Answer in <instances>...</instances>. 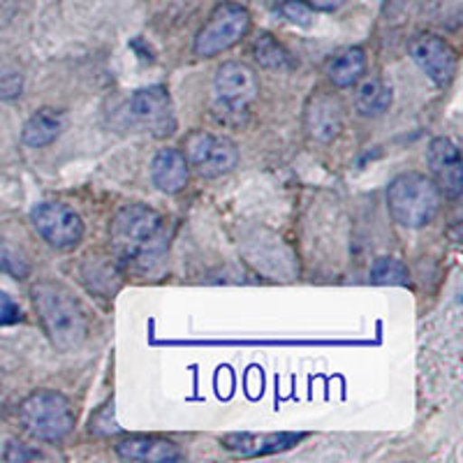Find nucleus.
<instances>
[{
	"mask_svg": "<svg viewBox=\"0 0 463 463\" xmlns=\"http://www.w3.org/2000/svg\"><path fill=\"white\" fill-rule=\"evenodd\" d=\"M392 100H394V93H392V86L387 81L369 80L357 89L354 107L366 118H375V116H383L384 111H390Z\"/></svg>",
	"mask_w": 463,
	"mask_h": 463,
	"instance_id": "nucleus-18",
	"label": "nucleus"
},
{
	"mask_svg": "<svg viewBox=\"0 0 463 463\" xmlns=\"http://www.w3.org/2000/svg\"><path fill=\"white\" fill-rule=\"evenodd\" d=\"M33 304L44 334L61 353H74L89 338V317L65 285L40 280L33 288Z\"/></svg>",
	"mask_w": 463,
	"mask_h": 463,
	"instance_id": "nucleus-2",
	"label": "nucleus"
},
{
	"mask_svg": "<svg viewBox=\"0 0 463 463\" xmlns=\"http://www.w3.org/2000/svg\"><path fill=\"white\" fill-rule=\"evenodd\" d=\"M184 156L188 167L197 172L202 179H218L225 176L239 163V148L230 137L213 135V132H190L184 144Z\"/></svg>",
	"mask_w": 463,
	"mask_h": 463,
	"instance_id": "nucleus-8",
	"label": "nucleus"
},
{
	"mask_svg": "<svg viewBox=\"0 0 463 463\" xmlns=\"http://www.w3.org/2000/svg\"><path fill=\"white\" fill-rule=\"evenodd\" d=\"M364 72H366V52L359 47L345 49L329 65V80L338 89H350V86H354L362 80Z\"/></svg>",
	"mask_w": 463,
	"mask_h": 463,
	"instance_id": "nucleus-19",
	"label": "nucleus"
},
{
	"mask_svg": "<svg viewBox=\"0 0 463 463\" xmlns=\"http://www.w3.org/2000/svg\"><path fill=\"white\" fill-rule=\"evenodd\" d=\"M22 320V308L7 292H0V326L16 325Z\"/></svg>",
	"mask_w": 463,
	"mask_h": 463,
	"instance_id": "nucleus-25",
	"label": "nucleus"
},
{
	"mask_svg": "<svg viewBox=\"0 0 463 463\" xmlns=\"http://www.w3.org/2000/svg\"><path fill=\"white\" fill-rule=\"evenodd\" d=\"M90 431L98 433V436H109V433L118 431L114 420V403L102 405L100 412L90 420Z\"/></svg>",
	"mask_w": 463,
	"mask_h": 463,
	"instance_id": "nucleus-24",
	"label": "nucleus"
},
{
	"mask_svg": "<svg viewBox=\"0 0 463 463\" xmlns=\"http://www.w3.org/2000/svg\"><path fill=\"white\" fill-rule=\"evenodd\" d=\"M427 160L440 195L458 200L463 193V160L457 144L448 137H436L429 144Z\"/></svg>",
	"mask_w": 463,
	"mask_h": 463,
	"instance_id": "nucleus-13",
	"label": "nucleus"
},
{
	"mask_svg": "<svg viewBox=\"0 0 463 463\" xmlns=\"http://www.w3.org/2000/svg\"><path fill=\"white\" fill-rule=\"evenodd\" d=\"M111 246L118 260L151 271L163 262L169 248L167 218L146 204H126L109 227Z\"/></svg>",
	"mask_w": 463,
	"mask_h": 463,
	"instance_id": "nucleus-1",
	"label": "nucleus"
},
{
	"mask_svg": "<svg viewBox=\"0 0 463 463\" xmlns=\"http://www.w3.org/2000/svg\"><path fill=\"white\" fill-rule=\"evenodd\" d=\"M116 454L126 461L139 463H172L181 461L184 452L179 445L158 436H130L116 442Z\"/></svg>",
	"mask_w": 463,
	"mask_h": 463,
	"instance_id": "nucleus-14",
	"label": "nucleus"
},
{
	"mask_svg": "<svg viewBox=\"0 0 463 463\" xmlns=\"http://www.w3.org/2000/svg\"><path fill=\"white\" fill-rule=\"evenodd\" d=\"M250 31V12L239 3H222L200 28L193 52L200 58H213L239 44Z\"/></svg>",
	"mask_w": 463,
	"mask_h": 463,
	"instance_id": "nucleus-6",
	"label": "nucleus"
},
{
	"mask_svg": "<svg viewBox=\"0 0 463 463\" xmlns=\"http://www.w3.org/2000/svg\"><path fill=\"white\" fill-rule=\"evenodd\" d=\"M126 116L132 126L142 128L153 137H169L176 130L172 95L165 86H146L135 90L126 105Z\"/></svg>",
	"mask_w": 463,
	"mask_h": 463,
	"instance_id": "nucleus-9",
	"label": "nucleus"
},
{
	"mask_svg": "<svg viewBox=\"0 0 463 463\" xmlns=\"http://www.w3.org/2000/svg\"><path fill=\"white\" fill-rule=\"evenodd\" d=\"M253 53H255V61H258L260 65H264V68L283 70V68H289V63H292L288 49H285L280 43H276L274 37L267 35V33H262V35L255 40Z\"/></svg>",
	"mask_w": 463,
	"mask_h": 463,
	"instance_id": "nucleus-20",
	"label": "nucleus"
},
{
	"mask_svg": "<svg viewBox=\"0 0 463 463\" xmlns=\"http://www.w3.org/2000/svg\"><path fill=\"white\" fill-rule=\"evenodd\" d=\"M371 283L375 285H408L411 274L401 260L396 258H378L371 267Z\"/></svg>",
	"mask_w": 463,
	"mask_h": 463,
	"instance_id": "nucleus-21",
	"label": "nucleus"
},
{
	"mask_svg": "<svg viewBox=\"0 0 463 463\" xmlns=\"http://www.w3.org/2000/svg\"><path fill=\"white\" fill-rule=\"evenodd\" d=\"M188 160L179 148H163V151L156 153L151 163V179L160 193H167V195L181 193L188 184Z\"/></svg>",
	"mask_w": 463,
	"mask_h": 463,
	"instance_id": "nucleus-16",
	"label": "nucleus"
},
{
	"mask_svg": "<svg viewBox=\"0 0 463 463\" xmlns=\"http://www.w3.org/2000/svg\"><path fill=\"white\" fill-rule=\"evenodd\" d=\"M283 14L288 16L292 24H299V26H308L311 24L313 10L306 3H297V0H289L283 5Z\"/></svg>",
	"mask_w": 463,
	"mask_h": 463,
	"instance_id": "nucleus-26",
	"label": "nucleus"
},
{
	"mask_svg": "<svg viewBox=\"0 0 463 463\" xmlns=\"http://www.w3.org/2000/svg\"><path fill=\"white\" fill-rule=\"evenodd\" d=\"M345 3L347 0H306V5L317 12H334L341 5H345Z\"/></svg>",
	"mask_w": 463,
	"mask_h": 463,
	"instance_id": "nucleus-28",
	"label": "nucleus"
},
{
	"mask_svg": "<svg viewBox=\"0 0 463 463\" xmlns=\"http://www.w3.org/2000/svg\"><path fill=\"white\" fill-rule=\"evenodd\" d=\"M260 95L258 74L250 65L241 61H227L216 70L213 86H211V98H213V109L221 118H241L248 114Z\"/></svg>",
	"mask_w": 463,
	"mask_h": 463,
	"instance_id": "nucleus-5",
	"label": "nucleus"
},
{
	"mask_svg": "<svg viewBox=\"0 0 463 463\" xmlns=\"http://www.w3.org/2000/svg\"><path fill=\"white\" fill-rule=\"evenodd\" d=\"M19 420L33 438L44 442L63 440L74 429L72 403L56 390H37L26 396L19 408Z\"/></svg>",
	"mask_w": 463,
	"mask_h": 463,
	"instance_id": "nucleus-4",
	"label": "nucleus"
},
{
	"mask_svg": "<svg viewBox=\"0 0 463 463\" xmlns=\"http://www.w3.org/2000/svg\"><path fill=\"white\" fill-rule=\"evenodd\" d=\"M24 80L19 70L10 65H0V100H12L16 95H22Z\"/></svg>",
	"mask_w": 463,
	"mask_h": 463,
	"instance_id": "nucleus-23",
	"label": "nucleus"
},
{
	"mask_svg": "<svg viewBox=\"0 0 463 463\" xmlns=\"http://www.w3.org/2000/svg\"><path fill=\"white\" fill-rule=\"evenodd\" d=\"M239 248H241L243 258L253 264L260 274L271 276L276 280H292L299 274L295 253L271 230H264V227L246 230L241 234Z\"/></svg>",
	"mask_w": 463,
	"mask_h": 463,
	"instance_id": "nucleus-7",
	"label": "nucleus"
},
{
	"mask_svg": "<svg viewBox=\"0 0 463 463\" xmlns=\"http://www.w3.org/2000/svg\"><path fill=\"white\" fill-rule=\"evenodd\" d=\"M411 58L417 63V68L427 74L429 80L440 89H448L457 77V52L448 40L433 33H420L411 40Z\"/></svg>",
	"mask_w": 463,
	"mask_h": 463,
	"instance_id": "nucleus-11",
	"label": "nucleus"
},
{
	"mask_svg": "<svg viewBox=\"0 0 463 463\" xmlns=\"http://www.w3.org/2000/svg\"><path fill=\"white\" fill-rule=\"evenodd\" d=\"M31 222L52 248L70 250L84 239V221L74 209L61 202H40L33 206Z\"/></svg>",
	"mask_w": 463,
	"mask_h": 463,
	"instance_id": "nucleus-10",
	"label": "nucleus"
},
{
	"mask_svg": "<svg viewBox=\"0 0 463 463\" xmlns=\"http://www.w3.org/2000/svg\"><path fill=\"white\" fill-rule=\"evenodd\" d=\"M0 269L14 279H26L31 274L26 253L16 243H12L5 234H0Z\"/></svg>",
	"mask_w": 463,
	"mask_h": 463,
	"instance_id": "nucleus-22",
	"label": "nucleus"
},
{
	"mask_svg": "<svg viewBox=\"0 0 463 463\" xmlns=\"http://www.w3.org/2000/svg\"><path fill=\"white\" fill-rule=\"evenodd\" d=\"M345 111L334 93H313L304 107V128L308 137L317 144H329L343 132Z\"/></svg>",
	"mask_w": 463,
	"mask_h": 463,
	"instance_id": "nucleus-12",
	"label": "nucleus"
},
{
	"mask_svg": "<svg viewBox=\"0 0 463 463\" xmlns=\"http://www.w3.org/2000/svg\"><path fill=\"white\" fill-rule=\"evenodd\" d=\"M40 454L33 452V449H26V445H22V442H10L7 445V452H5V458L7 461H28V458H37Z\"/></svg>",
	"mask_w": 463,
	"mask_h": 463,
	"instance_id": "nucleus-27",
	"label": "nucleus"
},
{
	"mask_svg": "<svg viewBox=\"0 0 463 463\" xmlns=\"http://www.w3.org/2000/svg\"><path fill=\"white\" fill-rule=\"evenodd\" d=\"M306 433H230L222 438V448L239 457H264V454L285 452L295 448L297 442L304 440Z\"/></svg>",
	"mask_w": 463,
	"mask_h": 463,
	"instance_id": "nucleus-15",
	"label": "nucleus"
},
{
	"mask_svg": "<svg viewBox=\"0 0 463 463\" xmlns=\"http://www.w3.org/2000/svg\"><path fill=\"white\" fill-rule=\"evenodd\" d=\"M440 190L427 174H399L387 185V209H390L392 218L408 230H421V227L431 225L440 211Z\"/></svg>",
	"mask_w": 463,
	"mask_h": 463,
	"instance_id": "nucleus-3",
	"label": "nucleus"
},
{
	"mask_svg": "<svg viewBox=\"0 0 463 463\" xmlns=\"http://www.w3.org/2000/svg\"><path fill=\"white\" fill-rule=\"evenodd\" d=\"M65 128V116L56 109H37L22 130V142L31 148H44L61 137Z\"/></svg>",
	"mask_w": 463,
	"mask_h": 463,
	"instance_id": "nucleus-17",
	"label": "nucleus"
}]
</instances>
